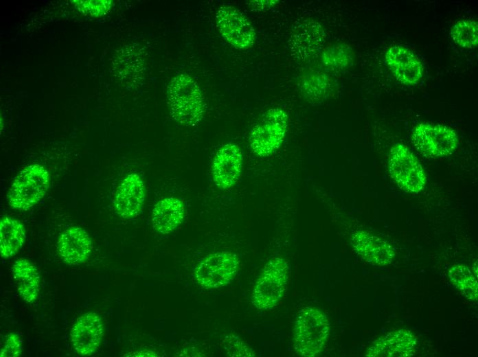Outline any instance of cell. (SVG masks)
<instances>
[{
	"label": "cell",
	"instance_id": "obj_18",
	"mask_svg": "<svg viewBox=\"0 0 478 357\" xmlns=\"http://www.w3.org/2000/svg\"><path fill=\"white\" fill-rule=\"evenodd\" d=\"M185 216L183 202L174 197H167L157 202L152 212L153 229L161 234L174 231L182 223Z\"/></svg>",
	"mask_w": 478,
	"mask_h": 357
},
{
	"label": "cell",
	"instance_id": "obj_5",
	"mask_svg": "<svg viewBox=\"0 0 478 357\" xmlns=\"http://www.w3.org/2000/svg\"><path fill=\"white\" fill-rule=\"evenodd\" d=\"M288 267L280 257L269 260L256 281L251 295L255 307L269 310L275 307L282 298L288 281Z\"/></svg>",
	"mask_w": 478,
	"mask_h": 357
},
{
	"label": "cell",
	"instance_id": "obj_3",
	"mask_svg": "<svg viewBox=\"0 0 478 357\" xmlns=\"http://www.w3.org/2000/svg\"><path fill=\"white\" fill-rule=\"evenodd\" d=\"M50 175L43 165L34 163L23 168L15 176L7 194V200L14 209L27 211L45 195Z\"/></svg>",
	"mask_w": 478,
	"mask_h": 357
},
{
	"label": "cell",
	"instance_id": "obj_1",
	"mask_svg": "<svg viewBox=\"0 0 478 357\" xmlns=\"http://www.w3.org/2000/svg\"><path fill=\"white\" fill-rule=\"evenodd\" d=\"M168 103L172 117L183 126H194L203 119L205 102L196 82L188 74L173 77L167 89Z\"/></svg>",
	"mask_w": 478,
	"mask_h": 357
},
{
	"label": "cell",
	"instance_id": "obj_17",
	"mask_svg": "<svg viewBox=\"0 0 478 357\" xmlns=\"http://www.w3.org/2000/svg\"><path fill=\"white\" fill-rule=\"evenodd\" d=\"M350 242L358 255L374 265H388L395 256L394 249L387 241L368 231H354Z\"/></svg>",
	"mask_w": 478,
	"mask_h": 357
},
{
	"label": "cell",
	"instance_id": "obj_27",
	"mask_svg": "<svg viewBox=\"0 0 478 357\" xmlns=\"http://www.w3.org/2000/svg\"><path fill=\"white\" fill-rule=\"evenodd\" d=\"M76 8L94 16L106 13L111 7V1H76Z\"/></svg>",
	"mask_w": 478,
	"mask_h": 357
},
{
	"label": "cell",
	"instance_id": "obj_14",
	"mask_svg": "<svg viewBox=\"0 0 478 357\" xmlns=\"http://www.w3.org/2000/svg\"><path fill=\"white\" fill-rule=\"evenodd\" d=\"M387 65L401 83L416 84L422 79L423 65L419 58L401 45L390 46L385 55Z\"/></svg>",
	"mask_w": 478,
	"mask_h": 357
},
{
	"label": "cell",
	"instance_id": "obj_12",
	"mask_svg": "<svg viewBox=\"0 0 478 357\" xmlns=\"http://www.w3.org/2000/svg\"><path fill=\"white\" fill-rule=\"evenodd\" d=\"M104 335L102 318L95 312H87L77 319L71 332V343L78 354L89 356L99 348Z\"/></svg>",
	"mask_w": 478,
	"mask_h": 357
},
{
	"label": "cell",
	"instance_id": "obj_6",
	"mask_svg": "<svg viewBox=\"0 0 478 357\" xmlns=\"http://www.w3.org/2000/svg\"><path fill=\"white\" fill-rule=\"evenodd\" d=\"M389 172L398 186L404 191L418 194L426 184L423 168L407 146L397 143L389 154Z\"/></svg>",
	"mask_w": 478,
	"mask_h": 357
},
{
	"label": "cell",
	"instance_id": "obj_19",
	"mask_svg": "<svg viewBox=\"0 0 478 357\" xmlns=\"http://www.w3.org/2000/svg\"><path fill=\"white\" fill-rule=\"evenodd\" d=\"M12 273L20 297L27 303L38 297L40 275L36 267L28 260H16L12 266Z\"/></svg>",
	"mask_w": 478,
	"mask_h": 357
},
{
	"label": "cell",
	"instance_id": "obj_11",
	"mask_svg": "<svg viewBox=\"0 0 478 357\" xmlns=\"http://www.w3.org/2000/svg\"><path fill=\"white\" fill-rule=\"evenodd\" d=\"M242 152L234 143L222 146L216 152L212 162V174L217 187L227 189L238 182L242 170Z\"/></svg>",
	"mask_w": 478,
	"mask_h": 357
},
{
	"label": "cell",
	"instance_id": "obj_10",
	"mask_svg": "<svg viewBox=\"0 0 478 357\" xmlns=\"http://www.w3.org/2000/svg\"><path fill=\"white\" fill-rule=\"evenodd\" d=\"M216 22L221 36L239 49L251 47L255 41V32L246 16L231 5L220 6L216 14Z\"/></svg>",
	"mask_w": 478,
	"mask_h": 357
},
{
	"label": "cell",
	"instance_id": "obj_16",
	"mask_svg": "<svg viewBox=\"0 0 478 357\" xmlns=\"http://www.w3.org/2000/svg\"><path fill=\"white\" fill-rule=\"evenodd\" d=\"M57 249L60 257L67 264L80 265L89 259L93 249V243L85 229L71 227L59 237Z\"/></svg>",
	"mask_w": 478,
	"mask_h": 357
},
{
	"label": "cell",
	"instance_id": "obj_13",
	"mask_svg": "<svg viewBox=\"0 0 478 357\" xmlns=\"http://www.w3.org/2000/svg\"><path fill=\"white\" fill-rule=\"evenodd\" d=\"M146 188L143 179L137 173L128 174L118 185L114 206L119 216L124 218L137 216L142 211Z\"/></svg>",
	"mask_w": 478,
	"mask_h": 357
},
{
	"label": "cell",
	"instance_id": "obj_7",
	"mask_svg": "<svg viewBox=\"0 0 478 357\" xmlns=\"http://www.w3.org/2000/svg\"><path fill=\"white\" fill-rule=\"evenodd\" d=\"M411 140L418 152L429 158L450 155L459 146L458 136L453 129L428 122L420 123L414 128Z\"/></svg>",
	"mask_w": 478,
	"mask_h": 357
},
{
	"label": "cell",
	"instance_id": "obj_9",
	"mask_svg": "<svg viewBox=\"0 0 478 357\" xmlns=\"http://www.w3.org/2000/svg\"><path fill=\"white\" fill-rule=\"evenodd\" d=\"M239 265L237 255L231 252L212 253L196 267L194 277L198 284L206 288H218L232 281Z\"/></svg>",
	"mask_w": 478,
	"mask_h": 357
},
{
	"label": "cell",
	"instance_id": "obj_2",
	"mask_svg": "<svg viewBox=\"0 0 478 357\" xmlns=\"http://www.w3.org/2000/svg\"><path fill=\"white\" fill-rule=\"evenodd\" d=\"M330 323L326 315L319 308L306 307L297 314L294 327V348L305 357L319 354L329 335Z\"/></svg>",
	"mask_w": 478,
	"mask_h": 357
},
{
	"label": "cell",
	"instance_id": "obj_8",
	"mask_svg": "<svg viewBox=\"0 0 478 357\" xmlns=\"http://www.w3.org/2000/svg\"><path fill=\"white\" fill-rule=\"evenodd\" d=\"M326 36L323 27L317 20L307 17L296 21L288 40L291 55L297 61L310 60L321 51Z\"/></svg>",
	"mask_w": 478,
	"mask_h": 357
},
{
	"label": "cell",
	"instance_id": "obj_29",
	"mask_svg": "<svg viewBox=\"0 0 478 357\" xmlns=\"http://www.w3.org/2000/svg\"><path fill=\"white\" fill-rule=\"evenodd\" d=\"M132 356H157L155 354L151 351L149 350H141L139 352H137L134 353L133 355H131Z\"/></svg>",
	"mask_w": 478,
	"mask_h": 357
},
{
	"label": "cell",
	"instance_id": "obj_20",
	"mask_svg": "<svg viewBox=\"0 0 478 357\" xmlns=\"http://www.w3.org/2000/svg\"><path fill=\"white\" fill-rule=\"evenodd\" d=\"M25 239L24 225L19 220L2 216L0 220V253L3 258L15 255L23 246Z\"/></svg>",
	"mask_w": 478,
	"mask_h": 357
},
{
	"label": "cell",
	"instance_id": "obj_26",
	"mask_svg": "<svg viewBox=\"0 0 478 357\" xmlns=\"http://www.w3.org/2000/svg\"><path fill=\"white\" fill-rule=\"evenodd\" d=\"M20 336L15 332L10 333L5 338L0 351L1 357H19L22 353Z\"/></svg>",
	"mask_w": 478,
	"mask_h": 357
},
{
	"label": "cell",
	"instance_id": "obj_23",
	"mask_svg": "<svg viewBox=\"0 0 478 357\" xmlns=\"http://www.w3.org/2000/svg\"><path fill=\"white\" fill-rule=\"evenodd\" d=\"M450 35L459 46L472 49L478 43V23L475 20L462 19L451 27Z\"/></svg>",
	"mask_w": 478,
	"mask_h": 357
},
{
	"label": "cell",
	"instance_id": "obj_24",
	"mask_svg": "<svg viewBox=\"0 0 478 357\" xmlns=\"http://www.w3.org/2000/svg\"><path fill=\"white\" fill-rule=\"evenodd\" d=\"M354 60L352 48L344 43L332 45L323 50L321 60L332 69H343L350 67Z\"/></svg>",
	"mask_w": 478,
	"mask_h": 357
},
{
	"label": "cell",
	"instance_id": "obj_15",
	"mask_svg": "<svg viewBox=\"0 0 478 357\" xmlns=\"http://www.w3.org/2000/svg\"><path fill=\"white\" fill-rule=\"evenodd\" d=\"M417 338L407 330H398L375 340L365 353L369 357H407L413 356Z\"/></svg>",
	"mask_w": 478,
	"mask_h": 357
},
{
	"label": "cell",
	"instance_id": "obj_21",
	"mask_svg": "<svg viewBox=\"0 0 478 357\" xmlns=\"http://www.w3.org/2000/svg\"><path fill=\"white\" fill-rule=\"evenodd\" d=\"M298 87L304 98L313 104L324 101L332 89L330 78L324 73L315 70L301 75Z\"/></svg>",
	"mask_w": 478,
	"mask_h": 357
},
{
	"label": "cell",
	"instance_id": "obj_25",
	"mask_svg": "<svg viewBox=\"0 0 478 357\" xmlns=\"http://www.w3.org/2000/svg\"><path fill=\"white\" fill-rule=\"evenodd\" d=\"M222 344L226 353L230 356H255V353L251 348L236 335L225 336Z\"/></svg>",
	"mask_w": 478,
	"mask_h": 357
},
{
	"label": "cell",
	"instance_id": "obj_28",
	"mask_svg": "<svg viewBox=\"0 0 478 357\" xmlns=\"http://www.w3.org/2000/svg\"><path fill=\"white\" fill-rule=\"evenodd\" d=\"M279 2L277 0L251 1L248 4L251 9L260 11L271 9Z\"/></svg>",
	"mask_w": 478,
	"mask_h": 357
},
{
	"label": "cell",
	"instance_id": "obj_4",
	"mask_svg": "<svg viewBox=\"0 0 478 357\" xmlns=\"http://www.w3.org/2000/svg\"><path fill=\"white\" fill-rule=\"evenodd\" d=\"M288 124V115L282 108H271L266 111L249 135L253 152L261 157L275 153L284 141Z\"/></svg>",
	"mask_w": 478,
	"mask_h": 357
},
{
	"label": "cell",
	"instance_id": "obj_22",
	"mask_svg": "<svg viewBox=\"0 0 478 357\" xmlns=\"http://www.w3.org/2000/svg\"><path fill=\"white\" fill-rule=\"evenodd\" d=\"M448 277L452 284L468 299L477 300V280L467 266L454 265L448 270Z\"/></svg>",
	"mask_w": 478,
	"mask_h": 357
}]
</instances>
